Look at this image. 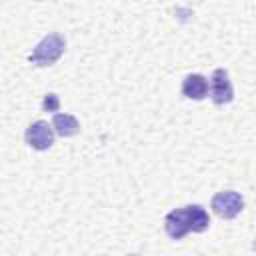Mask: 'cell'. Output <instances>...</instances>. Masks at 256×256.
Here are the masks:
<instances>
[{"mask_svg":"<svg viewBox=\"0 0 256 256\" xmlns=\"http://www.w3.org/2000/svg\"><path fill=\"white\" fill-rule=\"evenodd\" d=\"M64 48H66L64 38H62L60 34L54 32V34L44 36V38L36 44V48L30 52L28 60H30V64L40 66V68H44V66H52L54 62L60 60V56L64 54Z\"/></svg>","mask_w":256,"mask_h":256,"instance_id":"1","label":"cell"},{"mask_svg":"<svg viewBox=\"0 0 256 256\" xmlns=\"http://www.w3.org/2000/svg\"><path fill=\"white\" fill-rule=\"evenodd\" d=\"M210 206H212V210H214L216 216H220L224 220H232V218H236L242 212L244 198L236 190H222V192L214 194Z\"/></svg>","mask_w":256,"mask_h":256,"instance_id":"2","label":"cell"},{"mask_svg":"<svg viewBox=\"0 0 256 256\" xmlns=\"http://www.w3.org/2000/svg\"><path fill=\"white\" fill-rule=\"evenodd\" d=\"M24 140L34 150H48L54 144V128L44 120H36L26 128Z\"/></svg>","mask_w":256,"mask_h":256,"instance_id":"3","label":"cell"},{"mask_svg":"<svg viewBox=\"0 0 256 256\" xmlns=\"http://www.w3.org/2000/svg\"><path fill=\"white\" fill-rule=\"evenodd\" d=\"M210 98L218 106L228 104L234 98V88H232V82L224 68H216L210 76Z\"/></svg>","mask_w":256,"mask_h":256,"instance_id":"4","label":"cell"},{"mask_svg":"<svg viewBox=\"0 0 256 256\" xmlns=\"http://www.w3.org/2000/svg\"><path fill=\"white\" fill-rule=\"evenodd\" d=\"M164 228H166V234H168L172 240H182V238L190 232L186 208H176V210L168 212V216H166V220H164Z\"/></svg>","mask_w":256,"mask_h":256,"instance_id":"5","label":"cell"},{"mask_svg":"<svg viewBox=\"0 0 256 256\" xmlns=\"http://www.w3.org/2000/svg\"><path fill=\"white\" fill-rule=\"evenodd\" d=\"M182 94L190 100H202L208 94V80L202 74H188L182 80Z\"/></svg>","mask_w":256,"mask_h":256,"instance_id":"6","label":"cell"},{"mask_svg":"<svg viewBox=\"0 0 256 256\" xmlns=\"http://www.w3.org/2000/svg\"><path fill=\"white\" fill-rule=\"evenodd\" d=\"M52 128H54V132H56L58 136H62V138H68V136H74V134L80 132L78 120H76L72 114H66V112L54 114V118H52Z\"/></svg>","mask_w":256,"mask_h":256,"instance_id":"7","label":"cell"},{"mask_svg":"<svg viewBox=\"0 0 256 256\" xmlns=\"http://www.w3.org/2000/svg\"><path fill=\"white\" fill-rule=\"evenodd\" d=\"M186 208V216H188V224H190V232H204L210 226V218L208 212L198 206V204H190L184 206Z\"/></svg>","mask_w":256,"mask_h":256,"instance_id":"8","label":"cell"},{"mask_svg":"<svg viewBox=\"0 0 256 256\" xmlns=\"http://www.w3.org/2000/svg\"><path fill=\"white\" fill-rule=\"evenodd\" d=\"M58 108H60V100H58V96L56 94H46L44 96V100H42V110L44 112H56L58 114Z\"/></svg>","mask_w":256,"mask_h":256,"instance_id":"9","label":"cell"},{"mask_svg":"<svg viewBox=\"0 0 256 256\" xmlns=\"http://www.w3.org/2000/svg\"><path fill=\"white\" fill-rule=\"evenodd\" d=\"M126 256H138V254H126Z\"/></svg>","mask_w":256,"mask_h":256,"instance_id":"10","label":"cell"}]
</instances>
